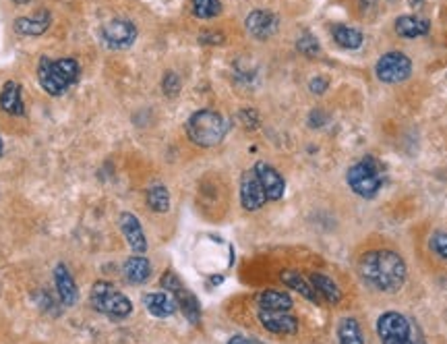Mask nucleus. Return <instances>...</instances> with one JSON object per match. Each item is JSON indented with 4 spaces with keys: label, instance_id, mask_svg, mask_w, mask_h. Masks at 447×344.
<instances>
[{
    "label": "nucleus",
    "instance_id": "1",
    "mask_svg": "<svg viewBox=\"0 0 447 344\" xmlns=\"http://www.w3.org/2000/svg\"><path fill=\"white\" fill-rule=\"evenodd\" d=\"M361 274L377 290L396 293L404 286L406 263L396 251H371L361 259Z\"/></svg>",
    "mask_w": 447,
    "mask_h": 344
},
{
    "label": "nucleus",
    "instance_id": "2",
    "mask_svg": "<svg viewBox=\"0 0 447 344\" xmlns=\"http://www.w3.org/2000/svg\"><path fill=\"white\" fill-rule=\"evenodd\" d=\"M79 79V63L75 59H61L50 61L43 56L38 66V81L46 93L50 96H63L64 91Z\"/></svg>",
    "mask_w": 447,
    "mask_h": 344
},
{
    "label": "nucleus",
    "instance_id": "3",
    "mask_svg": "<svg viewBox=\"0 0 447 344\" xmlns=\"http://www.w3.org/2000/svg\"><path fill=\"white\" fill-rule=\"evenodd\" d=\"M228 123L215 110H199L187 121V135L195 146L213 148L226 137Z\"/></svg>",
    "mask_w": 447,
    "mask_h": 344
},
{
    "label": "nucleus",
    "instance_id": "4",
    "mask_svg": "<svg viewBox=\"0 0 447 344\" xmlns=\"http://www.w3.org/2000/svg\"><path fill=\"white\" fill-rule=\"evenodd\" d=\"M346 181H348V185L354 193L361 195L364 199H373L375 195L379 193L381 183H384L381 164L375 158L366 156L364 160L348 168Z\"/></svg>",
    "mask_w": 447,
    "mask_h": 344
},
{
    "label": "nucleus",
    "instance_id": "5",
    "mask_svg": "<svg viewBox=\"0 0 447 344\" xmlns=\"http://www.w3.org/2000/svg\"><path fill=\"white\" fill-rule=\"evenodd\" d=\"M91 307L100 313H104L112 320H125L133 311V303L123 293H118L114 288V284H110L106 280H100L91 286Z\"/></svg>",
    "mask_w": 447,
    "mask_h": 344
},
{
    "label": "nucleus",
    "instance_id": "6",
    "mask_svg": "<svg viewBox=\"0 0 447 344\" xmlns=\"http://www.w3.org/2000/svg\"><path fill=\"white\" fill-rule=\"evenodd\" d=\"M377 334L381 338V344H414L410 322L396 311H387L379 318Z\"/></svg>",
    "mask_w": 447,
    "mask_h": 344
},
{
    "label": "nucleus",
    "instance_id": "7",
    "mask_svg": "<svg viewBox=\"0 0 447 344\" xmlns=\"http://www.w3.org/2000/svg\"><path fill=\"white\" fill-rule=\"evenodd\" d=\"M162 288H166L174 297L176 305L180 307V311L185 313V318L189 320L191 323H199L201 320V307H199V301L197 297L187 290V286L176 278L174 272H166L164 278H162Z\"/></svg>",
    "mask_w": 447,
    "mask_h": 344
},
{
    "label": "nucleus",
    "instance_id": "8",
    "mask_svg": "<svg viewBox=\"0 0 447 344\" xmlns=\"http://www.w3.org/2000/svg\"><path fill=\"white\" fill-rule=\"evenodd\" d=\"M377 79L384 84H400L406 81L412 73V63L402 52H387L379 59L375 66Z\"/></svg>",
    "mask_w": 447,
    "mask_h": 344
},
{
    "label": "nucleus",
    "instance_id": "9",
    "mask_svg": "<svg viewBox=\"0 0 447 344\" xmlns=\"http://www.w3.org/2000/svg\"><path fill=\"white\" fill-rule=\"evenodd\" d=\"M102 38L110 48H128L137 40V27L127 19H112L102 27Z\"/></svg>",
    "mask_w": 447,
    "mask_h": 344
},
{
    "label": "nucleus",
    "instance_id": "10",
    "mask_svg": "<svg viewBox=\"0 0 447 344\" xmlns=\"http://www.w3.org/2000/svg\"><path fill=\"white\" fill-rule=\"evenodd\" d=\"M267 201V195L263 191L255 171H247L240 178V203L245 210L255 212L259 208H263Z\"/></svg>",
    "mask_w": 447,
    "mask_h": 344
},
{
    "label": "nucleus",
    "instance_id": "11",
    "mask_svg": "<svg viewBox=\"0 0 447 344\" xmlns=\"http://www.w3.org/2000/svg\"><path fill=\"white\" fill-rule=\"evenodd\" d=\"M253 171H255L257 178H259V183H261V187H263V191L267 195V201H277V199L284 197L286 183H284L282 174H279L274 166H269L267 162H257Z\"/></svg>",
    "mask_w": 447,
    "mask_h": 344
},
{
    "label": "nucleus",
    "instance_id": "12",
    "mask_svg": "<svg viewBox=\"0 0 447 344\" xmlns=\"http://www.w3.org/2000/svg\"><path fill=\"white\" fill-rule=\"evenodd\" d=\"M259 322L261 325L272 332V334H279V336H290L297 334L298 322L297 318L288 315L286 311H259Z\"/></svg>",
    "mask_w": 447,
    "mask_h": 344
},
{
    "label": "nucleus",
    "instance_id": "13",
    "mask_svg": "<svg viewBox=\"0 0 447 344\" xmlns=\"http://www.w3.org/2000/svg\"><path fill=\"white\" fill-rule=\"evenodd\" d=\"M120 231L127 238L128 247L135 251V253H145L148 251V238H145V233L141 228V222L137 220L135 214H120Z\"/></svg>",
    "mask_w": 447,
    "mask_h": 344
},
{
    "label": "nucleus",
    "instance_id": "14",
    "mask_svg": "<svg viewBox=\"0 0 447 344\" xmlns=\"http://www.w3.org/2000/svg\"><path fill=\"white\" fill-rule=\"evenodd\" d=\"M247 29L257 40H267L277 31V17L269 11H253L247 17Z\"/></svg>",
    "mask_w": 447,
    "mask_h": 344
},
{
    "label": "nucleus",
    "instance_id": "15",
    "mask_svg": "<svg viewBox=\"0 0 447 344\" xmlns=\"http://www.w3.org/2000/svg\"><path fill=\"white\" fill-rule=\"evenodd\" d=\"M54 282H56V290H58V297L66 307H73L77 299H79V290H77V284L71 276V272L66 270V265L58 263L56 270H54Z\"/></svg>",
    "mask_w": 447,
    "mask_h": 344
},
{
    "label": "nucleus",
    "instance_id": "16",
    "mask_svg": "<svg viewBox=\"0 0 447 344\" xmlns=\"http://www.w3.org/2000/svg\"><path fill=\"white\" fill-rule=\"evenodd\" d=\"M143 305L148 307V311L155 318H170L176 311V301L168 293H149L143 297Z\"/></svg>",
    "mask_w": 447,
    "mask_h": 344
},
{
    "label": "nucleus",
    "instance_id": "17",
    "mask_svg": "<svg viewBox=\"0 0 447 344\" xmlns=\"http://www.w3.org/2000/svg\"><path fill=\"white\" fill-rule=\"evenodd\" d=\"M0 106H2L4 112L15 114V116L25 114V106H23L21 100V87H19V84H15V81L4 84L2 91H0Z\"/></svg>",
    "mask_w": 447,
    "mask_h": 344
},
{
    "label": "nucleus",
    "instance_id": "18",
    "mask_svg": "<svg viewBox=\"0 0 447 344\" xmlns=\"http://www.w3.org/2000/svg\"><path fill=\"white\" fill-rule=\"evenodd\" d=\"M123 274L130 284H143L151 276V263L148 258L141 256L128 258L123 265Z\"/></svg>",
    "mask_w": 447,
    "mask_h": 344
},
{
    "label": "nucleus",
    "instance_id": "19",
    "mask_svg": "<svg viewBox=\"0 0 447 344\" xmlns=\"http://www.w3.org/2000/svg\"><path fill=\"white\" fill-rule=\"evenodd\" d=\"M259 309L263 311H290L292 309V299L290 295L282 290H265L257 297Z\"/></svg>",
    "mask_w": 447,
    "mask_h": 344
},
{
    "label": "nucleus",
    "instance_id": "20",
    "mask_svg": "<svg viewBox=\"0 0 447 344\" xmlns=\"http://www.w3.org/2000/svg\"><path fill=\"white\" fill-rule=\"evenodd\" d=\"M311 284H313V288L317 290V295H321L327 303L338 305V303L341 301V290L338 288V284L329 278V276L315 272V274H311Z\"/></svg>",
    "mask_w": 447,
    "mask_h": 344
},
{
    "label": "nucleus",
    "instance_id": "21",
    "mask_svg": "<svg viewBox=\"0 0 447 344\" xmlns=\"http://www.w3.org/2000/svg\"><path fill=\"white\" fill-rule=\"evenodd\" d=\"M282 282L286 284V286H290V288H294L297 293H300L304 299H309V301L313 303H319V295H317V290L313 288V284L311 282H307V280L300 276V272H294V270H286V272H282Z\"/></svg>",
    "mask_w": 447,
    "mask_h": 344
},
{
    "label": "nucleus",
    "instance_id": "22",
    "mask_svg": "<svg viewBox=\"0 0 447 344\" xmlns=\"http://www.w3.org/2000/svg\"><path fill=\"white\" fill-rule=\"evenodd\" d=\"M50 27V15L42 11L36 17H19L15 21V29L23 36H42L43 31Z\"/></svg>",
    "mask_w": 447,
    "mask_h": 344
},
{
    "label": "nucleus",
    "instance_id": "23",
    "mask_svg": "<svg viewBox=\"0 0 447 344\" xmlns=\"http://www.w3.org/2000/svg\"><path fill=\"white\" fill-rule=\"evenodd\" d=\"M396 31H398L402 38H418V36L428 34V21H426V19H421V17L404 15V17H398V21H396Z\"/></svg>",
    "mask_w": 447,
    "mask_h": 344
},
{
    "label": "nucleus",
    "instance_id": "24",
    "mask_svg": "<svg viewBox=\"0 0 447 344\" xmlns=\"http://www.w3.org/2000/svg\"><path fill=\"white\" fill-rule=\"evenodd\" d=\"M334 40L346 50H356L362 46V34L359 29L348 27V25H336L334 27Z\"/></svg>",
    "mask_w": 447,
    "mask_h": 344
},
{
    "label": "nucleus",
    "instance_id": "25",
    "mask_svg": "<svg viewBox=\"0 0 447 344\" xmlns=\"http://www.w3.org/2000/svg\"><path fill=\"white\" fill-rule=\"evenodd\" d=\"M338 340L340 344H364L359 322L352 318H344L338 325Z\"/></svg>",
    "mask_w": 447,
    "mask_h": 344
},
{
    "label": "nucleus",
    "instance_id": "26",
    "mask_svg": "<svg viewBox=\"0 0 447 344\" xmlns=\"http://www.w3.org/2000/svg\"><path fill=\"white\" fill-rule=\"evenodd\" d=\"M148 206L158 212V214H164L170 210V193L164 185H153L148 189Z\"/></svg>",
    "mask_w": 447,
    "mask_h": 344
},
{
    "label": "nucleus",
    "instance_id": "27",
    "mask_svg": "<svg viewBox=\"0 0 447 344\" xmlns=\"http://www.w3.org/2000/svg\"><path fill=\"white\" fill-rule=\"evenodd\" d=\"M192 15L199 19H213L222 13V2L220 0H192Z\"/></svg>",
    "mask_w": 447,
    "mask_h": 344
},
{
    "label": "nucleus",
    "instance_id": "28",
    "mask_svg": "<svg viewBox=\"0 0 447 344\" xmlns=\"http://www.w3.org/2000/svg\"><path fill=\"white\" fill-rule=\"evenodd\" d=\"M297 48L298 52H302V54L309 56V59H313V56L319 54V42H317L313 36H302V38L297 42Z\"/></svg>",
    "mask_w": 447,
    "mask_h": 344
},
{
    "label": "nucleus",
    "instance_id": "29",
    "mask_svg": "<svg viewBox=\"0 0 447 344\" xmlns=\"http://www.w3.org/2000/svg\"><path fill=\"white\" fill-rule=\"evenodd\" d=\"M431 249L439 256L447 259V233H435L431 237Z\"/></svg>",
    "mask_w": 447,
    "mask_h": 344
},
{
    "label": "nucleus",
    "instance_id": "30",
    "mask_svg": "<svg viewBox=\"0 0 447 344\" xmlns=\"http://www.w3.org/2000/svg\"><path fill=\"white\" fill-rule=\"evenodd\" d=\"M162 87H164V93H166V96H176V93L180 91V79H178V75L168 71V73L164 75Z\"/></svg>",
    "mask_w": 447,
    "mask_h": 344
},
{
    "label": "nucleus",
    "instance_id": "31",
    "mask_svg": "<svg viewBox=\"0 0 447 344\" xmlns=\"http://www.w3.org/2000/svg\"><path fill=\"white\" fill-rule=\"evenodd\" d=\"M327 79H323V77H317V79H313L311 84H309V87H311V91L313 93H323L325 89H327Z\"/></svg>",
    "mask_w": 447,
    "mask_h": 344
},
{
    "label": "nucleus",
    "instance_id": "32",
    "mask_svg": "<svg viewBox=\"0 0 447 344\" xmlns=\"http://www.w3.org/2000/svg\"><path fill=\"white\" fill-rule=\"evenodd\" d=\"M199 40L203 44H222L224 36H222V34H201Z\"/></svg>",
    "mask_w": 447,
    "mask_h": 344
},
{
    "label": "nucleus",
    "instance_id": "33",
    "mask_svg": "<svg viewBox=\"0 0 447 344\" xmlns=\"http://www.w3.org/2000/svg\"><path fill=\"white\" fill-rule=\"evenodd\" d=\"M228 344H259L257 340H251V338H245V336H232Z\"/></svg>",
    "mask_w": 447,
    "mask_h": 344
},
{
    "label": "nucleus",
    "instance_id": "34",
    "mask_svg": "<svg viewBox=\"0 0 447 344\" xmlns=\"http://www.w3.org/2000/svg\"><path fill=\"white\" fill-rule=\"evenodd\" d=\"M2 151H4V146H2V139H0V156H2Z\"/></svg>",
    "mask_w": 447,
    "mask_h": 344
},
{
    "label": "nucleus",
    "instance_id": "35",
    "mask_svg": "<svg viewBox=\"0 0 447 344\" xmlns=\"http://www.w3.org/2000/svg\"><path fill=\"white\" fill-rule=\"evenodd\" d=\"M15 2H27V0H15Z\"/></svg>",
    "mask_w": 447,
    "mask_h": 344
}]
</instances>
